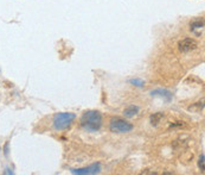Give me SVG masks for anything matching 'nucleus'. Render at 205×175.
<instances>
[{"mask_svg": "<svg viewBox=\"0 0 205 175\" xmlns=\"http://www.w3.org/2000/svg\"><path fill=\"white\" fill-rule=\"evenodd\" d=\"M81 125L84 130L96 132L102 126V116L98 111H87L81 117Z\"/></svg>", "mask_w": 205, "mask_h": 175, "instance_id": "nucleus-1", "label": "nucleus"}, {"mask_svg": "<svg viewBox=\"0 0 205 175\" xmlns=\"http://www.w3.org/2000/svg\"><path fill=\"white\" fill-rule=\"evenodd\" d=\"M76 118L75 113H70V112H63V113H58L54 118V128L56 130H64L70 126V124L74 122Z\"/></svg>", "mask_w": 205, "mask_h": 175, "instance_id": "nucleus-2", "label": "nucleus"}, {"mask_svg": "<svg viewBox=\"0 0 205 175\" xmlns=\"http://www.w3.org/2000/svg\"><path fill=\"white\" fill-rule=\"evenodd\" d=\"M109 129L116 134H127L133 130V124L122 118H113L109 124Z\"/></svg>", "mask_w": 205, "mask_h": 175, "instance_id": "nucleus-3", "label": "nucleus"}, {"mask_svg": "<svg viewBox=\"0 0 205 175\" xmlns=\"http://www.w3.org/2000/svg\"><path fill=\"white\" fill-rule=\"evenodd\" d=\"M178 47H179V50L182 53H188V51L194 50L198 47V43L193 38H184L179 42Z\"/></svg>", "mask_w": 205, "mask_h": 175, "instance_id": "nucleus-4", "label": "nucleus"}, {"mask_svg": "<svg viewBox=\"0 0 205 175\" xmlns=\"http://www.w3.org/2000/svg\"><path fill=\"white\" fill-rule=\"evenodd\" d=\"M101 170V164L100 163H95L92 164L87 168H81V169H71L73 174H78V175H84V174H97Z\"/></svg>", "mask_w": 205, "mask_h": 175, "instance_id": "nucleus-5", "label": "nucleus"}, {"mask_svg": "<svg viewBox=\"0 0 205 175\" xmlns=\"http://www.w3.org/2000/svg\"><path fill=\"white\" fill-rule=\"evenodd\" d=\"M138 112H139V107H138V106H134V105L128 106V107L123 111L125 116L127 117V118H132V117H134L136 113H138Z\"/></svg>", "mask_w": 205, "mask_h": 175, "instance_id": "nucleus-6", "label": "nucleus"}, {"mask_svg": "<svg viewBox=\"0 0 205 175\" xmlns=\"http://www.w3.org/2000/svg\"><path fill=\"white\" fill-rule=\"evenodd\" d=\"M163 118H164V113H161V112L153 113V115L151 116V124H152L153 126H157V125L161 122Z\"/></svg>", "mask_w": 205, "mask_h": 175, "instance_id": "nucleus-7", "label": "nucleus"}, {"mask_svg": "<svg viewBox=\"0 0 205 175\" xmlns=\"http://www.w3.org/2000/svg\"><path fill=\"white\" fill-rule=\"evenodd\" d=\"M152 96H161V97H165L167 101H169V100L172 99V94H171L168 91H166V89H155V91L152 92Z\"/></svg>", "mask_w": 205, "mask_h": 175, "instance_id": "nucleus-8", "label": "nucleus"}, {"mask_svg": "<svg viewBox=\"0 0 205 175\" xmlns=\"http://www.w3.org/2000/svg\"><path fill=\"white\" fill-rule=\"evenodd\" d=\"M204 26V23H203V20H197V21H193V23H191V25H190V28H191V30L192 31H194L196 29H202Z\"/></svg>", "mask_w": 205, "mask_h": 175, "instance_id": "nucleus-9", "label": "nucleus"}, {"mask_svg": "<svg viewBox=\"0 0 205 175\" xmlns=\"http://www.w3.org/2000/svg\"><path fill=\"white\" fill-rule=\"evenodd\" d=\"M204 160H205V156H204V154H202V155H200V158H199V161H198V166H199V168H200V170H202V172H204V169H205Z\"/></svg>", "mask_w": 205, "mask_h": 175, "instance_id": "nucleus-10", "label": "nucleus"}, {"mask_svg": "<svg viewBox=\"0 0 205 175\" xmlns=\"http://www.w3.org/2000/svg\"><path fill=\"white\" fill-rule=\"evenodd\" d=\"M131 83L135 85V86H139V87L144 86V82H142L141 80H131Z\"/></svg>", "mask_w": 205, "mask_h": 175, "instance_id": "nucleus-11", "label": "nucleus"}]
</instances>
